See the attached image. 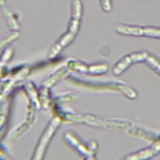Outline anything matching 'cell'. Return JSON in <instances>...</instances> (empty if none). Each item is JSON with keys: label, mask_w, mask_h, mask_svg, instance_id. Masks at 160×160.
<instances>
[{"label": "cell", "mask_w": 160, "mask_h": 160, "mask_svg": "<svg viewBox=\"0 0 160 160\" xmlns=\"http://www.w3.org/2000/svg\"><path fill=\"white\" fill-rule=\"evenodd\" d=\"M115 31L118 34L124 36L160 39V27L119 24L116 26Z\"/></svg>", "instance_id": "cell-1"}, {"label": "cell", "mask_w": 160, "mask_h": 160, "mask_svg": "<svg viewBox=\"0 0 160 160\" xmlns=\"http://www.w3.org/2000/svg\"><path fill=\"white\" fill-rule=\"evenodd\" d=\"M149 53L146 51L132 52L125 55L120 59L114 66L113 72L114 74H119L122 72L129 66L134 63L146 62Z\"/></svg>", "instance_id": "cell-2"}, {"label": "cell", "mask_w": 160, "mask_h": 160, "mask_svg": "<svg viewBox=\"0 0 160 160\" xmlns=\"http://www.w3.org/2000/svg\"><path fill=\"white\" fill-rule=\"evenodd\" d=\"M145 62L160 74V60L156 56L149 54Z\"/></svg>", "instance_id": "cell-3"}, {"label": "cell", "mask_w": 160, "mask_h": 160, "mask_svg": "<svg viewBox=\"0 0 160 160\" xmlns=\"http://www.w3.org/2000/svg\"><path fill=\"white\" fill-rule=\"evenodd\" d=\"M102 9L105 12H109L112 9L111 0H100Z\"/></svg>", "instance_id": "cell-4"}]
</instances>
